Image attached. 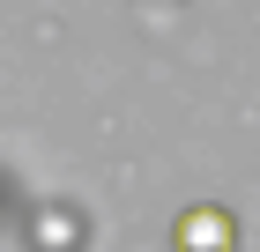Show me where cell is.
Listing matches in <instances>:
<instances>
[{
    "mask_svg": "<svg viewBox=\"0 0 260 252\" xmlns=\"http://www.w3.org/2000/svg\"><path fill=\"white\" fill-rule=\"evenodd\" d=\"M238 245V223L223 208H186L179 215V252H231Z\"/></svg>",
    "mask_w": 260,
    "mask_h": 252,
    "instance_id": "cell-1",
    "label": "cell"
}]
</instances>
